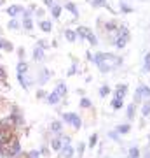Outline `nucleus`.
<instances>
[{"label": "nucleus", "instance_id": "nucleus-1", "mask_svg": "<svg viewBox=\"0 0 150 158\" xmlns=\"http://www.w3.org/2000/svg\"><path fill=\"white\" fill-rule=\"evenodd\" d=\"M91 60L98 65V69H100L103 74L113 70L119 63L122 62L121 58H117L115 55H110V53H96L94 56H91Z\"/></svg>", "mask_w": 150, "mask_h": 158}, {"label": "nucleus", "instance_id": "nucleus-2", "mask_svg": "<svg viewBox=\"0 0 150 158\" xmlns=\"http://www.w3.org/2000/svg\"><path fill=\"white\" fill-rule=\"evenodd\" d=\"M128 40H129V30L126 28V27H121L119 28V32H117V39H115V48H119V49H122L124 46L128 44Z\"/></svg>", "mask_w": 150, "mask_h": 158}, {"label": "nucleus", "instance_id": "nucleus-3", "mask_svg": "<svg viewBox=\"0 0 150 158\" xmlns=\"http://www.w3.org/2000/svg\"><path fill=\"white\" fill-rule=\"evenodd\" d=\"M63 121L68 123V125H72L73 128H77V130L82 127V118H80L79 114H75V113H65L63 114Z\"/></svg>", "mask_w": 150, "mask_h": 158}, {"label": "nucleus", "instance_id": "nucleus-4", "mask_svg": "<svg viewBox=\"0 0 150 158\" xmlns=\"http://www.w3.org/2000/svg\"><path fill=\"white\" fill-rule=\"evenodd\" d=\"M17 83H19V86H21L23 90H30L33 86L35 79L32 76H28V74H17Z\"/></svg>", "mask_w": 150, "mask_h": 158}, {"label": "nucleus", "instance_id": "nucleus-5", "mask_svg": "<svg viewBox=\"0 0 150 158\" xmlns=\"http://www.w3.org/2000/svg\"><path fill=\"white\" fill-rule=\"evenodd\" d=\"M23 11H25V7H23V6H17V4H14V6H9V7L6 9V12H7L11 18H16V16H19V14H23Z\"/></svg>", "mask_w": 150, "mask_h": 158}, {"label": "nucleus", "instance_id": "nucleus-6", "mask_svg": "<svg viewBox=\"0 0 150 158\" xmlns=\"http://www.w3.org/2000/svg\"><path fill=\"white\" fill-rule=\"evenodd\" d=\"M60 153H61L63 158H73V155H75V149H73L72 144H63V148L60 149Z\"/></svg>", "mask_w": 150, "mask_h": 158}, {"label": "nucleus", "instance_id": "nucleus-7", "mask_svg": "<svg viewBox=\"0 0 150 158\" xmlns=\"http://www.w3.org/2000/svg\"><path fill=\"white\" fill-rule=\"evenodd\" d=\"M33 60L35 62H44V58H45V49L44 48H40V46H35V49H33Z\"/></svg>", "mask_w": 150, "mask_h": 158}, {"label": "nucleus", "instance_id": "nucleus-8", "mask_svg": "<svg viewBox=\"0 0 150 158\" xmlns=\"http://www.w3.org/2000/svg\"><path fill=\"white\" fill-rule=\"evenodd\" d=\"M61 148H63V141H61V137L56 134V135L51 139V149H52V151H60Z\"/></svg>", "mask_w": 150, "mask_h": 158}, {"label": "nucleus", "instance_id": "nucleus-9", "mask_svg": "<svg viewBox=\"0 0 150 158\" xmlns=\"http://www.w3.org/2000/svg\"><path fill=\"white\" fill-rule=\"evenodd\" d=\"M51 79V70H47V69H42V72H40L39 79H37V83H39L40 86H44L47 81Z\"/></svg>", "mask_w": 150, "mask_h": 158}, {"label": "nucleus", "instance_id": "nucleus-10", "mask_svg": "<svg viewBox=\"0 0 150 158\" xmlns=\"http://www.w3.org/2000/svg\"><path fill=\"white\" fill-rule=\"evenodd\" d=\"M37 25H39V28L42 30V32H45V34H49L51 30H52V23H51L49 19H42V21H39Z\"/></svg>", "mask_w": 150, "mask_h": 158}, {"label": "nucleus", "instance_id": "nucleus-11", "mask_svg": "<svg viewBox=\"0 0 150 158\" xmlns=\"http://www.w3.org/2000/svg\"><path fill=\"white\" fill-rule=\"evenodd\" d=\"M75 32H77V37H82V39H89V37H91V34H93L87 27H79Z\"/></svg>", "mask_w": 150, "mask_h": 158}, {"label": "nucleus", "instance_id": "nucleus-12", "mask_svg": "<svg viewBox=\"0 0 150 158\" xmlns=\"http://www.w3.org/2000/svg\"><path fill=\"white\" fill-rule=\"evenodd\" d=\"M63 128V121H58V119H54V121H51L49 125V130L52 132V134H60Z\"/></svg>", "mask_w": 150, "mask_h": 158}, {"label": "nucleus", "instance_id": "nucleus-13", "mask_svg": "<svg viewBox=\"0 0 150 158\" xmlns=\"http://www.w3.org/2000/svg\"><path fill=\"white\" fill-rule=\"evenodd\" d=\"M45 100L49 102L51 106H54V104H58V102L61 100V97L58 95L56 91H51V93H47V97H45Z\"/></svg>", "mask_w": 150, "mask_h": 158}, {"label": "nucleus", "instance_id": "nucleus-14", "mask_svg": "<svg viewBox=\"0 0 150 158\" xmlns=\"http://www.w3.org/2000/svg\"><path fill=\"white\" fill-rule=\"evenodd\" d=\"M126 91H128V86H126V85H119L115 88V98H122V100H124Z\"/></svg>", "mask_w": 150, "mask_h": 158}, {"label": "nucleus", "instance_id": "nucleus-15", "mask_svg": "<svg viewBox=\"0 0 150 158\" xmlns=\"http://www.w3.org/2000/svg\"><path fill=\"white\" fill-rule=\"evenodd\" d=\"M21 28H23V30H26V32H30V30L33 28V19H32V18H23Z\"/></svg>", "mask_w": 150, "mask_h": 158}, {"label": "nucleus", "instance_id": "nucleus-16", "mask_svg": "<svg viewBox=\"0 0 150 158\" xmlns=\"http://www.w3.org/2000/svg\"><path fill=\"white\" fill-rule=\"evenodd\" d=\"M16 72L17 74H28V63L25 62V60H19V62H17Z\"/></svg>", "mask_w": 150, "mask_h": 158}, {"label": "nucleus", "instance_id": "nucleus-17", "mask_svg": "<svg viewBox=\"0 0 150 158\" xmlns=\"http://www.w3.org/2000/svg\"><path fill=\"white\" fill-rule=\"evenodd\" d=\"M54 91L63 98V97L68 93V88H67V85H65V83H58V86H56V90H54Z\"/></svg>", "mask_w": 150, "mask_h": 158}, {"label": "nucleus", "instance_id": "nucleus-18", "mask_svg": "<svg viewBox=\"0 0 150 158\" xmlns=\"http://www.w3.org/2000/svg\"><path fill=\"white\" fill-rule=\"evenodd\" d=\"M7 28L9 30H19L21 28V21H17L16 18H11L9 23H7Z\"/></svg>", "mask_w": 150, "mask_h": 158}, {"label": "nucleus", "instance_id": "nucleus-19", "mask_svg": "<svg viewBox=\"0 0 150 158\" xmlns=\"http://www.w3.org/2000/svg\"><path fill=\"white\" fill-rule=\"evenodd\" d=\"M61 11H63V7L58 6V4H54V6L51 7V16L54 18V19H58V18L61 16Z\"/></svg>", "mask_w": 150, "mask_h": 158}, {"label": "nucleus", "instance_id": "nucleus-20", "mask_svg": "<svg viewBox=\"0 0 150 158\" xmlns=\"http://www.w3.org/2000/svg\"><path fill=\"white\" fill-rule=\"evenodd\" d=\"M23 156H25V158H40L42 155H40V149H30V151L25 153Z\"/></svg>", "mask_w": 150, "mask_h": 158}, {"label": "nucleus", "instance_id": "nucleus-21", "mask_svg": "<svg viewBox=\"0 0 150 158\" xmlns=\"http://www.w3.org/2000/svg\"><path fill=\"white\" fill-rule=\"evenodd\" d=\"M121 107H124V100L122 98H115V97H113V98H112V109H121Z\"/></svg>", "mask_w": 150, "mask_h": 158}, {"label": "nucleus", "instance_id": "nucleus-22", "mask_svg": "<svg viewBox=\"0 0 150 158\" xmlns=\"http://www.w3.org/2000/svg\"><path fill=\"white\" fill-rule=\"evenodd\" d=\"M65 37H67L68 42H73V40L77 39V32L75 30H65Z\"/></svg>", "mask_w": 150, "mask_h": 158}, {"label": "nucleus", "instance_id": "nucleus-23", "mask_svg": "<svg viewBox=\"0 0 150 158\" xmlns=\"http://www.w3.org/2000/svg\"><path fill=\"white\" fill-rule=\"evenodd\" d=\"M82 109H91L93 107V102L89 100V98H86V97H82V100H80V104H79Z\"/></svg>", "mask_w": 150, "mask_h": 158}, {"label": "nucleus", "instance_id": "nucleus-24", "mask_svg": "<svg viewBox=\"0 0 150 158\" xmlns=\"http://www.w3.org/2000/svg\"><path fill=\"white\" fill-rule=\"evenodd\" d=\"M65 9H68V11L72 12L73 16H79V11H77V6L73 4V2H68L67 6H65Z\"/></svg>", "mask_w": 150, "mask_h": 158}, {"label": "nucleus", "instance_id": "nucleus-25", "mask_svg": "<svg viewBox=\"0 0 150 158\" xmlns=\"http://www.w3.org/2000/svg\"><path fill=\"white\" fill-rule=\"evenodd\" d=\"M136 91L141 95V98H143V97H150V88H148V86H140Z\"/></svg>", "mask_w": 150, "mask_h": 158}, {"label": "nucleus", "instance_id": "nucleus-26", "mask_svg": "<svg viewBox=\"0 0 150 158\" xmlns=\"http://www.w3.org/2000/svg\"><path fill=\"white\" fill-rule=\"evenodd\" d=\"M129 130H131L129 125H119V127H117V132H119V134H128Z\"/></svg>", "mask_w": 150, "mask_h": 158}, {"label": "nucleus", "instance_id": "nucleus-27", "mask_svg": "<svg viewBox=\"0 0 150 158\" xmlns=\"http://www.w3.org/2000/svg\"><path fill=\"white\" fill-rule=\"evenodd\" d=\"M96 142H98V135H96V134H93V135L89 137V142H87V144H89V148L93 149V148L96 146Z\"/></svg>", "mask_w": 150, "mask_h": 158}, {"label": "nucleus", "instance_id": "nucleus-28", "mask_svg": "<svg viewBox=\"0 0 150 158\" xmlns=\"http://www.w3.org/2000/svg\"><path fill=\"white\" fill-rule=\"evenodd\" d=\"M129 158H140V149L138 148H131V149H129Z\"/></svg>", "mask_w": 150, "mask_h": 158}, {"label": "nucleus", "instance_id": "nucleus-29", "mask_svg": "<svg viewBox=\"0 0 150 158\" xmlns=\"http://www.w3.org/2000/svg\"><path fill=\"white\" fill-rule=\"evenodd\" d=\"M143 70H145V72H148V70H150V53H147V55H145V65H143Z\"/></svg>", "mask_w": 150, "mask_h": 158}, {"label": "nucleus", "instance_id": "nucleus-30", "mask_svg": "<svg viewBox=\"0 0 150 158\" xmlns=\"http://www.w3.org/2000/svg\"><path fill=\"white\" fill-rule=\"evenodd\" d=\"M108 93H110V88H108V86H101V88H100V97H101V98H105Z\"/></svg>", "mask_w": 150, "mask_h": 158}, {"label": "nucleus", "instance_id": "nucleus-31", "mask_svg": "<svg viewBox=\"0 0 150 158\" xmlns=\"http://www.w3.org/2000/svg\"><path fill=\"white\" fill-rule=\"evenodd\" d=\"M4 51H14V44H12L11 40H6V44H4Z\"/></svg>", "mask_w": 150, "mask_h": 158}, {"label": "nucleus", "instance_id": "nucleus-32", "mask_svg": "<svg viewBox=\"0 0 150 158\" xmlns=\"http://www.w3.org/2000/svg\"><path fill=\"white\" fill-rule=\"evenodd\" d=\"M141 114H143V116H148V114H150V102H147V104L143 106V109H141Z\"/></svg>", "mask_w": 150, "mask_h": 158}, {"label": "nucleus", "instance_id": "nucleus-33", "mask_svg": "<svg viewBox=\"0 0 150 158\" xmlns=\"http://www.w3.org/2000/svg\"><path fill=\"white\" fill-rule=\"evenodd\" d=\"M35 97H37V98H45V97H47V91L45 90H37V93H35Z\"/></svg>", "mask_w": 150, "mask_h": 158}, {"label": "nucleus", "instance_id": "nucleus-34", "mask_svg": "<svg viewBox=\"0 0 150 158\" xmlns=\"http://www.w3.org/2000/svg\"><path fill=\"white\" fill-rule=\"evenodd\" d=\"M134 116V104H131V106H128V118L133 119Z\"/></svg>", "mask_w": 150, "mask_h": 158}, {"label": "nucleus", "instance_id": "nucleus-35", "mask_svg": "<svg viewBox=\"0 0 150 158\" xmlns=\"http://www.w3.org/2000/svg\"><path fill=\"white\" fill-rule=\"evenodd\" d=\"M6 77H7V70L0 65V81H6Z\"/></svg>", "mask_w": 150, "mask_h": 158}, {"label": "nucleus", "instance_id": "nucleus-36", "mask_svg": "<svg viewBox=\"0 0 150 158\" xmlns=\"http://www.w3.org/2000/svg\"><path fill=\"white\" fill-rule=\"evenodd\" d=\"M101 6H106L105 0H93V7H101Z\"/></svg>", "mask_w": 150, "mask_h": 158}, {"label": "nucleus", "instance_id": "nucleus-37", "mask_svg": "<svg viewBox=\"0 0 150 158\" xmlns=\"http://www.w3.org/2000/svg\"><path fill=\"white\" fill-rule=\"evenodd\" d=\"M84 149H86V144H84V142H80V144H79V148H77V151H79V158H80V156L84 155Z\"/></svg>", "mask_w": 150, "mask_h": 158}, {"label": "nucleus", "instance_id": "nucleus-38", "mask_svg": "<svg viewBox=\"0 0 150 158\" xmlns=\"http://www.w3.org/2000/svg\"><path fill=\"white\" fill-rule=\"evenodd\" d=\"M17 56H19V60H25V56H26L25 48H19V49H17Z\"/></svg>", "mask_w": 150, "mask_h": 158}, {"label": "nucleus", "instance_id": "nucleus-39", "mask_svg": "<svg viewBox=\"0 0 150 158\" xmlns=\"http://www.w3.org/2000/svg\"><path fill=\"white\" fill-rule=\"evenodd\" d=\"M33 14H35L37 18H42V16H44V11H42V9H35Z\"/></svg>", "mask_w": 150, "mask_h": 158}, {"label": "nucleus", "instance_id": "nucleus-40", "mask_svg": "<svg viewBox=\"0 0 150 158\" xmlns=\"http://www.w3.org/2000/svg\"><path fill=\"white\" fill-rule=\"evenodd\" d=\"M44 4H45L47 7H49V9H51V7L54 6V0H44Z\"/></svg>", "mask_w": 150, "mask_h": 158}, {"label": "nucleus", "instance_id": "nucleus-41", "mask_svg": "<svg viewBox=\"0 0 150 158\" xmlns=\"http://www.w3.org/2000/svg\"><path fill=\"white\" fill-rule=\"evenodd\" d=\"M40 155H49V148H47V146H44L42 149H40Z\"/></svg>", "mask_w": 150, "mask_h": 158}, {"label": "nucleus", "instance_id": "nucleus-42", "mask_svg": "<svg viewBox=\"0 0 150 158\" xmlns=\"http://www.w3.org/2000/svg\"><path fill=\"white\" fill-rule=\"evenodd\" d=\"M4 44H6V39H2V37H0V51L4 49Z\"/></svg>", "mask_w": 150, "mask_h": 158}, {"label": "nucleus", "instance_id": "nucleus-43", "mask_svg": "<svg viewBox=\"0 0 150 158\" xmlns=\"http://www.w3.org/2000/svg\"><path fill=\"white\" fill-rule=\"evenodd\" d=\"M143 158H150V151H148V149L145 151V156H143Z\"/></svg>", "mask_w": 150, "mask_h": 158}, {"label": "nucleus", "instance_id": "nucleus-44", "mask_svg": "<svg viewBox=\"0 0 150 158\" xmlns=\"http://www.w3.org/2000/svg\"><path fill=\"white\" fill-rule=\"evenodd\" d=\"M4 2H6V0H0V7L4 6Z\"/></svg>", "mask_w": 150, "mask_h": 158}]
</instances>
